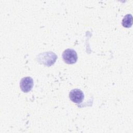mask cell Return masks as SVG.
<instances>
[{
  "label": "cell",
  "mask_w": 133,
  "mask_h": 133,
  "mask_svg": "<svg viewBox=\"0 0 133 133\" xmlns=\"http://www.w3.org/2000/svg\"><path fill=\"white\" fill-rule=\"evenodd\" d=\"M64 61L67 64H73L77 61V55L76 52L73 49H66L62 55Z\"/></svg>",
  "instance_id": "1"
},
{
  "label": "cell",
  "mask_w": 133,
  "mask_h": 133,
  "mask_svg": "<svg viewBox=\"0 0 133 133\" xmlns=\"http://www.w3.org/2000/svg\"><path fill=\"white\" fill-rule=\"evenodd\" d=\"M20 88L24 92H29L33 87V80L29 76L23 77L20 83Z\"/></svg>",
  "instance_id": "2"
},
{
  "label": "cell",
  "mask_w": 133,
  "mask_h": 133,
  "mask_svg": "<svg viewBox=\"0 0 133 133\" xmlns=\"http://www.w3.org/2000/svg\"><path fill=\"white\" fill-rule=\"evenodd\" d=\"M69 97L70 100L73 102L79 103L82 102L84 96L81 90L79 89H73L70 92Z\"/></svg>",
  "instance_id": "3"
},
{
  "label": "cell",
  "mask_w": 133,
  "mask_h": 133,
  "mask_svg": "<svg viewBox=\"0 0 133 133\" xmlns=\"http://www.w3.org/2000/svg\"><path fill=\"white\" fill-rule=\"evenodd\" d=\"M122 24L125 28H130L132 24V16L131 14H127L124 17Z\"/></svg>",
  "instance_id": "4"
}]
</instances>
